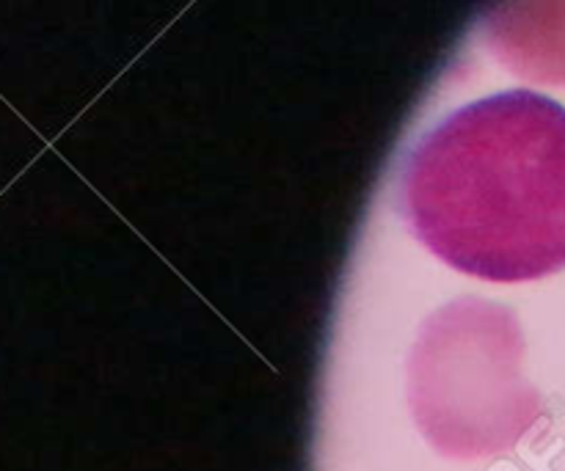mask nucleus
Wrapping results in <instances>:
<instances>
[{
    "instance_id": "1",
    "label": "nucleus",
    "mask_w": 565,
    "mask_h": 471,
    "mask_svg": "<svg viewBox=\"0 0 565 471\" xmlns=\"http://www.w3.org/2000/svg\"><path fill=\"white\" fill-rule=\"evenodd\" d=\"M401 207L450 268L519 285L565 268V108L516 88L452 110L408 154Z\"/></svg>"
},
{
    "instance_id": "2",
    "label": "nucleus",
    "mask_w": 565,
    "mask_h": 471,
    "mask_svg": "<svg viewBox=\"0 0 565 471\" xmlns=\"http://www.w3.org/2000/svg\"><path fill=\"white\" fill-rule=\"evenodd\" d=\"M519 69L544 83H565V0H522L511 22Z\"/></svg>"
}]
</instances>
